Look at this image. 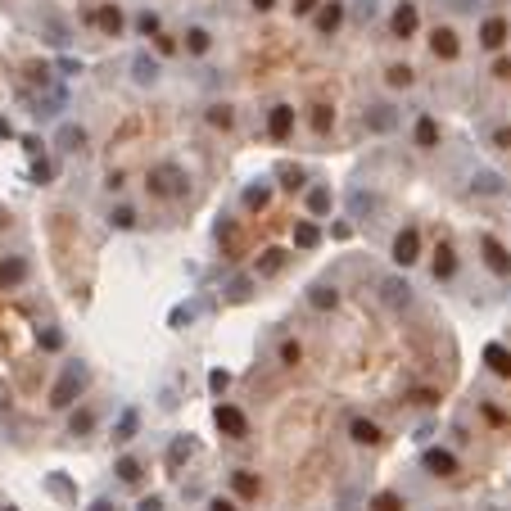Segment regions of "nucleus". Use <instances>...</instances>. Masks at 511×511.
<instances>
[{
    "instance_id": "1",
    "label": "nucleus",
    "mask_w": 511,
    "mask_h": 511,
    "mask_svg": "<svg viewBox=\"0 0 511 511\" xmlns=\"http://www.w3.org/2000/svg\"><path fill=\"white\" fill-rule=\"evenodd\" d=\"M86 380H91V371H86L82 362H69V366H64V375H59V384L50 389V408H59V412L73 408V398L86 389Z\"/></svg>"
},
{
    "instance_id": "2",
    "label": "nucleus",
    "mask_w": 511,
    "mask_h": 511,
    "mask_svg": "<svg viewBox=\"0 0 511 511\" xmlns=\"http://www.w3.org/2000/svg\"><path fill=\"white\" fill-rule=\"evenodd\" d=\"M145 186H150V195H159V199H172V195H186V172L177 168V163H159V168H150V177H145Z\"/></svg>"
},
{
    "instance_id": "3",
    "label": "nucleus",
    "mask_w": 511,
    "mask_h": 511,
    "mask_svg": "<svg viewBox=\"0 0 511 511\" xmlns=\"http://www.w3.org/2000/svg\"><path fill=\"white\" fill-rule=\"evenodd\" d=\"M380 298H384V308L403 312V308H412V285L403 276H380Z\"/></svg>"
},
{
    "instance_id": "4",
    "label": "nucleus",
    "mask_w": 511,
    "mask_h": 511,
    "mask_svg": "<svg viewBox=\"0 0 511 511\" xmlns=\"http://www.w3.org/2000/svg\"><path fill=\"white\" fill-rule=\"evenodd\" d=\"M213 421H217V430H222V435H231V439H245V435H249V421H245V412H240V408H231V403H217Z\"/></svg>"
},
{
    "instance_id": "5",
    "label": "nucleus",
    "mask_w": 511,
    "mask_h": 511,
    "mask_svg": "<svg viewBox=\"0 0 511 511\" xmlns=\"http://www.w3.org/2000/svg\"><path fill=\"white\" fill-rule=\"evenodd\" d=\"M417 254H421V236H417V226L398 231V236H394V263H398V267H412V263H417Z\"/></svg>"
},
{
    "instance_id": "6",
    "label": "nucleus",
    "mask_w": 511,
    "mask_h": 511,
    "mask_svg": "<svg viewBox=\"0 0 511 511\" xmlns=\"http://www.w3.org/2000/svg\"><path fill=\"white\" fill-rule=\"evenodd\" d=\"M131 77H136V86H154L163 77V64L150 50H141V55H131Z\"/></svg>"
},
{
    "instance_id": "7",
    "label": "nucleus",
    "mask_w": 511,
    "mask_h": 511,
    "mask_svg": "<svg viewBox=\"0 0 511 511\" xmlns=\"http://www.w3.org/2000/svg\"><path fill=\"white\" fill-rule=\"evenodd\" d=\"M421 466H426L430 475H439V480H452V475H457V457H452L448 448H430L426 457H421Z\"/></svg>"
},
{
    "instance_id": "8",
    "label": "nucleus",
    "mask_w": 511,
    "mask_h": 511,
    "mask_svg": "<svg viewBox=\"0 0 511 511\" xmlns=\"http://www.w3.org/2000/svg\"><path fill=\"white\" fill-rule=\"evenodd\" d=\"M290 131H294V109L290 104H276V109L267 113V136L272 141H290Z\"/></svg>"
},
{
    "instance_id": "9",
    "label": "nucleus",
    "mask_w": 511,
    "mask_h": 511,
    "mask_svg": "<svg viewBox=\"0 0 511 511\" xmlns=\"http://www.w3.org/2000/svg\"><path fill=\"white\" fill-rule=\"evenodd\" d=\"M480 249H484V263L494 267L498 276H511V254H507L503 245H498L494 236H480Z\"/></svg>"
},
{
    "instance_id": "10",
    "label": "nucleus",
    "mask_w": 511,
    "mask_h": 511,
    "mask_svg": "<svg viewBox=\"0 0 511 511\" xmlns=\"http://www.w3.org/2000/svg\"><path fill=\"white\" fill-rule=\"evenodd\" d=\"M430 50H435V59H457V50H461L457 32H452V27H435V32H430Z\"/></svg>"
},
{
    "instance_id": "11",
    "label": "nucleus",
    "mask_w": 511,
    "mask_h": 511,
    "mask_svg": "<svg viewBox=\"0 0 511 511\" xmlns=\"http://www.w3.org/2000/svg\"><path fill=\"white\" fill-rule=\"evenodd\" d=\"M511 36L507 18H484V27H480V41H484V50H503Z\"/></svg>"
},
{
    "instance_id": "12",
    "label": "nucleus",
    "mask_w": 511,
    "mask_h": 511,
    "mask_svg": "<svg viewBox=\"0 0 511 511\" xmlns=\"http://www.w3.org/2000/svg\"><path fill=\"white\" fill-rule=\"evenodd\" d=\"M27 281V258H0V290H14Z\"/></svg>"
},
{
    "instance_id": "13",
    "label": "nucleus",
    "mask_w": 511,
    "mask_h": 511,
    "mask_svg": "<svg viewBox=\"0 0 511 511\" xmlns=\"http://www.w3.org/2000/svg\"><path fill=\"white\" fill-rule=\"evenodd\" d=\"M417 23H421V18H417V5H408V0H403V5L394 9V18H389L394 36H403V41H408V36L417 32Z\"/></svg>"
},
{
    "instance_id": "14",
    "label": "nucleus",
    "mask_w": 511,
    "mask_h": 511,
    "mask_svg": "<svg viewBox=\"0 0 511 511\" xmlns=\"http://www.w3.org/2000/svg\"><path fill=\"white\" fill-rule=\"evenodd\" d=\"M366 127L371 131H394L398 127V109H394V104H371V109H366Z\"/></svg>"
},
{
    "instance_id": "15",
    "label": "nucleus",
    "mask_w": 511,
    "mask_h": 511,
    "mask_svg": "<svg viewBox=\"0 0 511 511\" xmlns=\"http://www.w3.org/2000/svg\"><path fill=\"white\" fill-rule=\"evenodd\" d=\"M340 27H344V0H331V5L317 14V32H322V36H335Z\"/></svg>"
},
{
    "instance_id": "16",
    "label": "nucleus",
    "mask_w": 511,
    "mask_h": 511,
    "mask_svg": "<svg viewBox=\"0 0 511 511\" xmlns=\"http://www.w3.org/2000/svg\"><path fill=\"white\" fill-rule=\"evenodd\" d=\"M484 366L507 380V375H511V353L503 349V344H484Z\"/></svg>"
},
{
    "instance_id": "17",
    "label": "nucleus",
    "mask_w": 511,
    "mask_h": 511,
    "mask_svg": "<svg viewBox=\"0 0 511 511\" xmlns=\"http://www.w3.org/2000/svg\"><path fill=\"white\" fill-rule=\"evenodd\" d=\"M430 267H435V281H448V276L457 272V258H452V245H443V240H439V249H435V263H430Z\"/></svg>"
},
{
    "instance_id": "18",
    "label": "nucleus",
    "mask_w": 511,
    "mask_h": 511,
    "mask_svg": "<svg viewBox=\"0 0 511 511\" xmlns=\"http://www.w3.org/2000/svg\"><path fill=\"white\" fill-rule=\"evenodd\" d=\"M417 145L421 150H435L439 145V122L430 118V113H421V118H417Z\"/></svg>"
},
{
    "instance_id": "19",
    "label": "nucleus",
    "mask_w": 511,
    "mask_h": 511,
    "mask_svg": "<svg viewBox=\"0 0 511 511\" xmlns=\"http://www.w3.org/2000/svg\"><path fill=\"white\" fill-rule=\"evenodd\" d=\"M136 430H141V412H136V408H127V412L118 417V426H113V439L127 443V439H136Z\"/></svg>"
},
{
    "instance_id": "20",
    "label": "nucleus",
    "mask_w": 511,
    "mask_h": 511,
    "mask_svg": "<svg viewBox=\"0 0 511 511\" xmlns=\"http://www.w3.org/2000/svg\"><path fill=\"white\" fill-rule=\"evenodd\" d=\"M349 208H353V217H375L380 199H375L371 190H353V195H349Z\"/></svg>"
},
{
    "instance_id": "21",
    "label": "nucleus",
    "mask_w": 511,
    "mask_h": 511,
    "mask_svg": "<svg viewBox=\"0 0 511 511\" xmlns=\"http://www.w3.org/2000/svg\"><path fill=\"white\" fill-rule=\"evenodd\" d=\"M267 204H272V186H267V181H254V186L245 190V208H254V213H263Z\"/></svg>"
},
{
    "instance_id": "22",
    "label": "nucleus",
    "mask_w": 511,
    "mask_h": 511,
    "mask_svg": "<svg viewBox=\"0 0 511 511\" xmlns=\"http://www.w3.org/2000/svg\"><path fill=\"white\" fill-rule=\"evenodd\" d=\"M213 50V32L208 27H190L186 32V55H208Z\"/></svg>"
},
{
    "instance_id": "23",
    "label": "nucleus",
    "mask_w": 511,
    "mask_h": 511,
    "mask_svg": "<svg viewBox=\"0 0 511 511\" xmlns=\"http://www.w3.org/2000/svg\"><path fill=\"white\" fill-rule=\"evenodd\" d=\"M308 303H312V308H335V303H340V290L326 285V281H317L312 290H308Z\"/></svg>"
},
{
    "instance_id": "24",
    "label": "nucleus",
    "mask_w": 511,
    "mask_h": 511,
    "mask_svg": "<svg viewBox=\"0 0 511 511\" xmlns=\"http://www.w3.org/2000/svg\"><path fill=\"white\" fill-rule=\"evenodd\" d=\"M55 141H59V150H82L86 145V131L82 127H77V122H64V127H59V136H55Z\"/></svg>"
},
{
    "instance_id": "25",
    "label": "nucleus",
    "mask_w": 511,
    "mask_h": 511,
    "mask_svg": "<svg viewBox=\"0 0 511 511\" xmlns=\"http://www.w3.org/2000/svg\"><path fill=\"white\" fill-rule=\"evenodd\" d=\"M231 489H236L240 498H258V489H263V484H258L254 470H236V475H231Z\"/></svg>"
},
{
    "instance_id": "26",
    "label": "nucleus",
    "mask_w": 511,
    "mask_h": 511,
    "mask_svg": "<svg viewBox=\"0 0 511 511\" xmlns=\"http://www.w3.org/2000/svg\"><path fill=\"white\" fill-rule=\"evenodd\" d=\"M470 190H475V195H498V190H503V177H498V172H475V177H470Z\"/></svg>"
},
{
    "instance_id": "27",
    "label": "nucleus",
    "mask_w": 511,
    "mask_h": 511,
    "mask_svg": "<svg viewBox=\"0 0 511 511\" xmlns=\"http://www.w3.org/2000/svg\"><path fill=\"white\" fill-rule=\"evenodd\" d=\"M285 267V249H263V258H258V276H276Z\"/></svg>"
},
{
    "instance_id": "28",
    "label": "nucleus",
    "mask_w": 511,
    "mask_h": 511,
    "mask_svg": "<svg viewBox=\"0 0 511 511\" xmlns=\"http://www.w3.org/2000/svg\"><path fill=\"white\" fill-rule=\"evenodd\" d=\"M95 23H100L109 36H118V32H122V9H118V5H104L100 14H95Z\"/></svg>"
},
{
    "instance_id": "29",
    "label": "nucleus",
    "mask_w": 511,
    "mask_h": 511,
    "mask_svg": "<svg viewBox=\"0 0 511 511\" xmlns=\"http://www.w3.org/2000/svg\"><path fill=\"white\" fill-rule=\"evenodd\" d=\"M190 452H195V443H190V435H181V439L168 448V466L181 470V461H190Z\"/></svg>"
},
{
    "instance_id": "30",
    "label": "nucleus",
    "mask_w": 511,
    "mask_h": 511,
    "mask_svg": "<svg viewBox=\"0 0 511 511\" xmlns=\"http://www.w3.org/2000/svg\"><path fill=\"white\" fill-rule=\"evenodd\" d=\"M349 435H353V443H366V448H371V443H380V430H375L371 421H362V417L349 426Z\"/></svg>"
},
{
    "instance_id": "31",
    "label": "nucleus",
    "mask_w": 511,
    "mask_h": 511,
    "mask_svg": "<svg viewBox=\"0 0 511 511\" xmlns=\"http://www.w3.org/2000/svg\"><path fill=\"white\" fill-rule=\"evenodd\" d=\"M308 213H317V217H322V213H331V190H322V186H312V190H308Z\"/></svg>"
},
{
    "instance_id": "32",
    "label": "nucleus",
    "mask_w": 511,
    "mask_h": 511,
    "mask_svg": "<svg viewBox=\"0 0 511 511\" xmlns=\"http://www.w3.org/2000/svg\"><path fill=\"white\" fill-rule=\"evenodd\" d=\"M317 240H322V231H317L312 222H298V226H294V245H298V249H312Z\"/></svg>"
},
{
    "instance_id": "33",
    "label": "nucleus",
    "mask_w": 511,
    "mask_h": 511,
    "mask_svg": "<svg viewBox=\"0 0 511 511\" xmlns=\"http://www.w3.org/2000/svg\"><path fill=\"white\" fill-rule=\"evenodd\" d=\"M371 511H408V503H403V494H375Z\"/></svg>"
},
{
    "instance_id": "34",
    "label": "nucleus",
    "mask_w": 511,
    "mask_h": 511,
    "mask_svg": "<svg viewBox=\"0 0 511 511\" xmlns=\"http://www.w3.org/2000/svg\"><path fill=\"white\" fill-rule=\"evenodd\" d=\"M36 344H41L45 353H59L64 349V335L55 331V326H45V331H36Z\"/></svg>"
},
{
    "instance_id": "35",
    "label": "nucleus",
    "mask_w": 511,
    "mask_h": 511,
    "mask_svg": "<svg viewBox=\"0 0 511 511\" xmlns=\"http://www.w3.org/2000/svg\"><path fill=\"white\" fill-rule=\"evenodd\" d=\"M118 480H122V484H141V461L136 457H122L118 461Z\"/></svg>"
},
{
    "instance_id": "36",
    "label": "nucleus",
    "mask_w": 511,
    "mask_h": 511,
    "mask_svg": "<svg viewBox=\"0 0 511 511\" xmlns=\"http://www.w3.org/2000/svg\"><path fill=\"white\" fill-rule=\"evenodd\" d=\"M208 122H213V127H222V131H231V122H236V113H231L226 104H213V109H208Z\"/></svg>"
},
{
    "instance_id": "37",
    "label": "nucleus",
    "mask_w": 511,
    "mask_h": 511,
    "mask_svg": "<svg viewBox=\"0 0 511 511\" xmlns=\"http://www.w3.org/2000/svg\"><path fill=\"white\" fill-rule=\"evenodd\" d=\"M109 226H113V231H131V226H136V213H131V208H113V213H109Z\"/></svg>"
},
{
    "instance_id": "38",
    "label": "nucleus",
    "mask_w": 511,
    "mask_h": 511,
    "mask_svg": "<svg viewBox=\"0 0 511 511\" xmlns=\"http://www.w3.org/2000/svg\"><path fill=\"white\" fill-rule=\"evenodd\" d=\"M384 77H389V86H403V91H408V86H412V77H417V73H412L408 64H394V69L384 73Z\"/></svg>"
},
{
    "instance_id": "39",
    "label": "nucleus",
    "mask_w": 511,
    "mask_h": 511,
    "mask_svg": "<svg viewBox=\"0 0 511 511\" xmlns=\"http://www.w3.org/2000/svg\"><path fill=\"white\" fill-rule=\"evenodd\" d=\"M91 426H95V412H86V408H82V412H77V417L69 421V430H73V435H91Z\"/></svg>"
},
{
    "instance_id": "40",
    "label": "nucleus",
    "mask_w": 511,
    "mask_h": 511,
    "mask_svg": "<svg viewBox=\"0 0 511 511\" xmlns=\"http://www.w3.org/2000/svg\"><path fill=\"white\" fill-rule=\"evenodd\" d=\"M159 27H163V23H159V14H150V9L136 18V32H141V36H159Z\"/></svg>"
},
{
    "instance_id": "41",
    "label": "nucleus",
    "mask_w": 511,
    "mask_h": 511,
    "mask_svg": "<svg viewBox=\"0 0 511 511\" xmlns=\"http://www.w3.org/2000/svg\"><path fill=\"white\" fill-rule=\"evenodd\" d=\"M331 122H335V113L326 109V104H317L312 109V131H331Z\"/></svg>"
},
{
    "instance_id": "42",
    "label": "nucleus",
    "mask_w": 511,
    "mask_h": 511,
    "mask_svg": "<svg viewBox=\"0 0 511 511\" xmlns=\"http://www.w3.org/2000/svg\"><path fill=\"white\" fill-rule=\"evenodd\" d=\"M249 290H254V281H249V276H236V281L226 285V294H231V298H249Z\"/></svg>"
},
{
    "instance_id": "43",
    "label": "nucleus",
    "mask_w": 511,
    "mask_h": 511,
    "mask_svg": "<svg viewBox=\"0 0 511 511\" xmlns=\"http://www.w3.org/2000/svg\"><path fill=\"white\" fill-rule=\"evenodd\" d=\"M281 181H290V190L303 186V168H294V163H281Z\"/></svg>"
},
{
    "instance_id": "44",
    "label": "nucleus",
    "mask_w": 511,
    "mask_h": 511,
    "mask_svg": "<svg viewBox=\"0 0 511 511\" xmlns=\"http://www.w3.org/2000/svg\"><path fill=\"white\" fill-rule=\"evenodd\" d=\"M298 358H303V349H298L294 340H285V344H281V362H285V366H298Z\"/></svg>"
},
{
    "instance_id": "45",
    "label": "nucleus",
    "mask_w": 511,
    "mask_h": 511,
    "mask_svg": "<svg viewBox=\"0 0 511 511\" xmlns=\"http://www.w3.org/2000/svg\"><path fill=\"white\" fill-rule=\"evenodd\" d=\"M50 177H55V168H50L45 159H41V163H32V181H50Z\"/></svg>"
},
{
    "instance_id": "46",
    "label": "nucleus",
    "mask_w": 511,
    "mask_h": 511,
    "mask_svg": "<svg viewBox=\"0 0 511 511\" xmlns=\"http://www.w3.org/2000/svg\"><path fill=\"white\" fill-rule=\"evenodd\" d=\"M353 14H358L362 23H371V18H375V0H358V9H353Z\"/></svg>"
},
{
    "instance_id": "47",
    "label": "nucleus",
    "mask_w": 511,
    "mask_h": 511,
    "mask_svg": "<svg viewBox=\"0 0 511 511\" xmlns=\"http://www.w3.org/2000/svg\"><path fill=\"white\" fill-rule=\"evenodd\" d=\"M226 384H231V375H226V371H213V375H208V389H213V394H222Z\"/></svg>"
},
{
    "instance_id": "48",
    "label": "nucleus",
    "mask_w": 511,
    "mask_h": 511,
    "mask_svg": "<svg viewBox=\"0 0 511 511\" xmlns=\"http://www.w3.org/2000/svg\"><path fill=\"white\" fill-rule=\"evenodd\" d=\"M190 317H195V308H172V317H168V322H172V326H186Z\"/></svg>"
},
{
    "instance_id": "49",
    "label": "nucleus",
    "mask_w": 511,
    "mask_h": 511,
    "mask_svg": "<svg viewBox=\"0 0 511 511\" xmlns=\"http://www.w3.org/2000/svg\"><path fill=\"white\" fill-rule=\"evenodd\" d=\"M50 489H55L59 498H69V494H73V489H69V480H64V475H50Z\"/></svg>"
},
{
    "instance_id": "50",
    "label": "nucleus",
    "mask_w": 511,
    "mask_h": 511,
    "mask_svg": "<svg viewBox=\"0 0 511 511\" xmlns=\"http://www.w3.org/2000/svg\"><path fill=\"white\" fill-rule=\"evenodd\" d=\"M136 511H163V498H141Z\"/></svg>"
},
{
    "instance_id": "51",
    "label": "nucleus",
    "mask_w": 511,
    "mask_h": 511,
    "mask_svg": "<svg viewBox=\"0 0 511 511\" xmlns=\"http://www.w3.org/2000/svg\"><path fill=\"white\" fill-rule=\"evenodd\" d=\"M154 41H159V50H163V55H177V41H172V36H163V32H159Z\"/></svg>"
},
{
    "instance_id": "52",
    "label": "nucleus",
    "mask_w": 511,
    "mask_h": 511,
    "mask_svg": "<svg viewBox=\"0 0 511 511\" xmlns=\"http://www.w3.org/2000/svg\"><path fill=\"white\" fill-rule=\"evenodd\" d=\"M494 77H503V82H511V59H498V64H494Z\"/></svg>"
},
{
    "instance_id": "53",
    "label": "nucleus",
    "mask_w": 511,
    "mask_h": 511,
    "mask_svg": "<svg viewBox=\"0 0 511 511\" xmlns=\"http://www.w3.org/2000/svg\"><path fill=\"white\" fill-rule=\"evenodd\" d=\"M317 5H322V0H294V14H312Z\"/></svg>"
},
{
    "instance_id": "54",
    "label": "nucleus",
    "mask_w": 511,
    "mask_h": 511,
    "mask_svg": "<svg viewBox=\"0 0 511 511\" xmlns=\"http://www.w3.org/2000/svg\"><path fill=\"white\" fill-rule=\"evenodd\" d=\"M91 511H118V503H109V498H100V503H91Z\"/></svg>"
},
{
    "instance_id": "55",
    "label": "nucleus",
    "mask_w": 511,
    "mask_h": 511,
    "mask_svg": "<svg viewBox=\"0 0 511 511\" xmlns=\"http://www.w3.org/2000/svg\"><path fill=\"white\" fill-rule=\"evenodd\" d=\"M494 141H498V145H511V131L503 127V131H494Z\"/></svg>"
},
{
    "instance_id": "56",
    "label": "nucleus",
    "mask_w": 511,
    "mask_h": 511,
    "mask_svg": "<svg viewBox=\"0 0 511 511\" xmlns=\"http://www.w3.org/2000/svg\"><path fill=\"white\" fill-rule=\"evenodd\" d=\"M208 511H236V503H222V498H217V503L208 507Z\"/></svg>"
},
{
    "instance_id": "57",
    "label": "nucleus",
    "mask_w": 511,
    "mask_h": 511,
    "mask_svg": "<svg viewBox=\"0 0 511 511\" xmlns=\"http://www.w3.org/2000/svg\"><path fill=\"white\" fill-rule=\"evenodd\" d=\"M0 136H5V141L14 136V127H9V118H0Z\"/></svg>"
},
{
    "instance_id": "58",
    "label": "nucleus",
    "mask_w": 511,
    "mask_h": 511,
    "mask_svg": "<svg viewBox=\"0 0 511 511\" xmlns=\"http://www.w3.org/2000/svg\"><path fill=\"white\" fill-rule=\"evenodd\" d=\"M276 5V0H254V9H272Z\"/></svg>"
},
{
    "instance_id": "59",
    "label": "nucleus",
    "mask_w": 511,
    "mask_h": 511,
    "mask_svg": "<svg viewBox=\"0 0 511 511\" xmlns=\"http://www.w3.org/2000/svg\"><path fill=\"white\" fill-rule=\"evenodd\" d=\"M0 511H14V507H0Z\"/></svg>"
}]
</instances>
